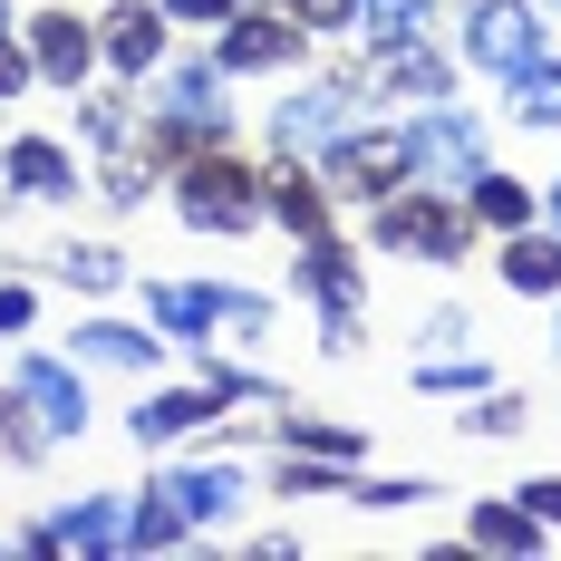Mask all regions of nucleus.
Listing matches in <instances>:
<instances>
[{"label": "nucleus", "mask_w": 561, "mask_h": 561, "mask_svg": "<svg viewBox=\"0 0 561 561\" xmlns=\"http://www.w3.org/2000/svg\"><path fill=\"white\" fill-rule=\"evenodd\" d=\"M504 280L513 290H561V232H513V252H504Z\"/></svg>", "instance_id": "21"}, {"label": "nucleus", "mask_w": 561, "mask_h": 561, "mask_svg": "<svg viewBox=\"0 0 561 561\" xmlns=\"http://www.w3.org/2000/svg\"><path fill=\"white\" fill-rule=\"evenodd\" d=\"M98 194H107V204H146V165H136V156L116 146V156H107V174H98Z\"/></svg>", "instance_id": "32"}, {"label": "nucleus", "mask_w": 561, "mask_h": 561, "mask_svg": "<svg viewBox=\"0 0 561 561\" xmlns=\"http://www.w3.org/2000/svg\"><path fill=\"white\" fill-rule=\"evenodd\" d=\"M523 504L542 513V523H561V474H542V484H523Z\"/></svg>", "instance_id": "39"}, {"label": "nucleus", "mask_w": 561, "mask_h": 561, "mask_svg": "<svg viewBox=\"0 0 561 561\" xmlns=\"http://www.w3.org/2000/svg\"><path fill=\"white\" fill-rule=\"evenodd\" d=\"M552 10H561V0H552Z\"/></svg>", "instance_id": "43"}, {"label": "nucleus", "mask_w": 561, "mask_h": 561, "mask_svg": "<svg viewBox=\"0 0 561 561\" xmlns=\"http://www.w3.org/2000/svg\"><path fill=\"white\" fill-rule=\"evenodd\" d=\"M484 552H542V513L533 504H474V523H465Z\"/></svg>", "instance_id": "20"}, {"label": "nucleus", "mask_w": 561, "mask_h": 561, "mask_svg": "<svg viewBox=\"0 0 561 561\" xmlns=\"http://www.w3.org/2000/svg\"><path fill=\"white\" fill-rule=\"evenodd\" d=\"M407 165L416 174H436V184H465V174L484 165V136H474V116H416L407 126Z\"/></svg>", "instance_id": "5"}, {"label": "nucleus", "mask_w": 561, "mask_h": 561, "mask_svg": "<svg viewBox=\"0 0 561 561\" xmlns=\"http://www.w3.org/2000/svg\"><path fill=\"white\" fill-rule=\"evenodd\" d=\"M0 30H10V0H0Z\"/></svg>", "instance_id": "42"}, {"label": "nucleus", "mask_w": 561, "mask_h": 561, "mask_svg": "<svg viewBox=\"0 0 561 561\" xmlns=\"http://www.w3.org/2000/svg\"><path fill=\"white\" fill-rule=\"evenodd\" d=\"M10 388L30 397V416H39L49 436H78V426H88V388H78V368H68V358H20V378H10Z\"/></svg>", "instance_id": "7"}, {"label": "nucleus", "mask_w": 561, "mask_h": 561, "mask_svg": "<svg viewBox=\"0 0 561 561\" xmlns=\"http://www.w3.org/2000/svg\"><path fill=\"white\" fill-rule=\"evenodd\" d=\"M262 214H280L290 232H320V224H330V184H310V174H300V156H290V165L262 184Z\"/></svg>", "instance_id": "17"}, {"label": "nucleus", "mask_w": 561, "mask_h": 561, "mask_svg": "<svg viewBox=\"0 0 561 561\" xmlns=\"http://www.w3.org/2000/svg\"><path fill=\"white\" fill-rule=\"evenodd\" d=\"M242 0H165V20H232Z\"/></svg>", "instance_id": "38"}, {"label": "nucleus", "mask_w": 561, "mask_h": 561, "mask_svg": "<svg viewBox=\"0 0 561 561\" xmlns=\"http://www.w3.org/2000/svg\"><path fill=\"white\" fill-rule=\"evenodd\" d=\"M0 330H30V290L20 280H0Z\"/></svg>", "instance_id": "40"}, {"label": "nucleus", "mask_w": 561, "mask_h": 561, "mask_svg": "<svg viewBox=\"0 0 561 561\" xmlns=\"http://www.w3.org/2000/svg\"><path fill=\"white\" fill-rule=\"evenodd\" d=\"M378 242L388 252H426V262H465L474 214L465 204H436V194H378Z\"/></svg>", "instance_id": "1"}, {"label": "nucleus", "mask_w": 561, "mask_h": 561, "mask_svg": "<svg viewBox=\"0 0 561 561\" xmlns=\"http://www.w3.org/2000/svg\"><path fill=\"white\" fill-rule=\"evenodd\" d=\"M348 98H358V88H300V98H280L272 107L280 156H320V146H339V136H348Z\"/></svg>", "instance_id": "6"}, {"label": "nucleus", "mask_w": 561, "mask_h": 561, "mask_svg": "<svg viewBox=\"0 0 561 561\" xmlns=\"http://www.w3.org/2000/svg\"><path fill=\"white\" fill-rule=\"evenodd\" d=\"M98 49L116 68H156L165 58V10H146V0H116L107 20H98Z\"/></svg>", "instance_id": "12"}, {"label": "nucleus", "mask_w": 561, "mask_h": 561, "mask_svg": "<svg viewBox=\"0 0 561 561\" xmlns=\"http://www.w3.org/2000/svg\"><path fill=\"white\" fill-rule=\"evenodd\" d=\"M290 455H330V465H358V436H348V426H310V416H290Z\"/></svg>", "instance_id": "29"}, {"label": "nucleus", "mask_w": 561, "mask_h": 561, "mask_svg": "<svg viewBox=\"0 0 561 561\" xmlns=\"http://www.w3.org/2000/svg\"><path fill=\"white\" fill-rule=\"evenodd\" d=\"M465 184H474V194H465V214H474V224H494V232H523L533 224V184H513V174H465Z\"/></svg>", "instance_id": "18"}, {"label": "nucleus", "mask_w": 561, "mask_h": 561, "mask_svg": "<svg viewBox=\"0 0 561 561\" xmlns=\"http://www.w3.org/2000/svg\"><path fill=\"white\" fill-rule=\"evenodd\" d=\"M224 416V397L214 388H165L136 407V446H174V436H194V426H214Z\"/></svg>", "instance_id": "13"}, {"label": "nucleus", "mask_w": 561, "mask_h": 561, "mask_svg": "<svg viewBox=\"0 0 561 561\" xmlns=\"http://www.w3.org/2000/svg\"><path fill=\"white\" fill-rule=\"evenodd\" d=\"M88 58H98V30H88V20H68V10L30 20V68H39V78L78 88V78H88Z\"/></svg>", "instance_id": "10"}, {"label": "nucleus", "mask_w": 561, "mask_h": 561, "mask_svg": "<svg viewBox=\"0 0 561 561\" xmlns=\"http://www.w3.org/2000/svg\"><path fill=\"white\" fill-rule=\"evenodd\" d=\"M39 68H30V49H10V30H0V98H20Z\"/></svg>", "instance_id": "37"}, {"label": "nucleus", "mask_w": 561, "mask_h": 561, "mask_svg": "<svg viewBox=\"0 0 561 561\" xmlns=\"http://www.w3.org/2000/svg\"><path fill=\"white\" fill-rule=\"evenodd\" d=\"M78 358H88V368H146L156 339L126 330V320H88V330H78Z\"/></svg>", "instance_id": "22"}, {"label": "nucleus", "mask_w": 561, "mask_h": 561, "mask_svg": "<svg viewBox=\"0 0 561 561\" xmlns=\"http://www.w3.org/2000/svg\"><path fill=\"white\" fill-rule=\"evenodd\" d=\"M156 494H165L184 523H224V513L242 504V465H184V474H165Z\"/></svg>", "instance_id": "11"}, {"label": "nucleus", "mask_w": 561, "mask_h": 561, "mask_svg": "<svg viewBox=\"0 0 561 561\" xmlns=\"http://www.w3.org/2000/svg\"><path fill=\"white\" fill-rule=\"evenodd\" d=\"M126 542H136V552H165V542H184V513L174 504H136L126 513Z\"/></svg>", "instance_id": "28"}, {"label": "nucleus", "mask_w": 561, "mask_h": 561, "mask_svg": "<svg viewBox=\"0 0 561 561\" xmlns=\"http://www.w3.org/2000/svg\"><path fill=\"white\" fill-rule=\"evenodd\" d=\"M300 290H320L330 310H358V272H348V252H339L330 232H300V262H290Z\"/></svg>", "instance_id": "16"}, {"label": "nucleus", "mask_w": 561, "mask_h": 561, "mask_svg": "<svg viewBox=\"0 0 561 561\" xmlns=\"http://www.w3.org/2000/svg\"><path fill=\"white\" fill-rule=\"evenodd\" d=\"M116 542H126V513H116L107 494L49 513V523H30V552H116Z\"/></svg>", "instance_id": "8"}, {"label": "nucleus", "mask_w": 561, "mask_h": 561, "mask_svg": "<svg viewBox=\"0 0 561 561\" xmlns=\"http://www.w3.org/2000/svg\"><path fill=\"white\" fill-rule=\"evenodd\" d=\"M88 136H107V146H126V98H88Z\"/></svg>", "instance_id": "36"}, {"label": "nucleus", "mask_w": 561, "mask_h": 561, "mask_svg": "<svg viewBox=\"0 0 561 561\" xmlns=\"http://www.w3.org/2000/svg\"><path fill=\"white\" fill-rule=\"evenodd\" d=\"M58 280H68V290H116V280H126V252H107V242H68V252H58Z\"/></svg>", "instance_id": "24"}, {"label": "nucleus", "mask_w": 561, "mask_h": 561, "mask_svg": "<svg viewBox=\"0 0 561 561\" xmlns=\"http://www.w3.org/2000/svg\"><path fill=\"white\" fill-rule=\"evenodd\" d=\"M165 126H194L204 146H224V78L214 68H174L165 78Z\"/></svg>", "instance_id": "15"}, {"label": "nucleus", "mask_w": 561, "mask_h": 561, "mask_svg": "<svg viewBox=\"0 0 561 561\" xmlns=\"http://www.w3.org/2000/svg\"><path fill=\"white\" fill-rule=\"evenodd\" d=\"M214 320H224L232 339H262V330H272V300H252V290H224V300H214Z\"/></svg>", "instance_id": "31"}, {"label": "nucleus", "mask_w": 561, "mask_h": 561, "mask_svg": "<svg viewBox=\"0 0 561 561\" xmlns=\"http://www.w3.org/2000/svg\"><path fill=\"white\" fill-rule=\"evenodd\" d=\"M552 232H561V174H552Z\"/></svg>", "instance_id": "41"}, {"label": "nucleus", "mask_w": 561, "mask_h": 561, "mask_svg": "<svg viewBox=\"0 0 561 561\" xmlns=\"http://www.w3.org/2000/svg\"><path fill=\"white\" fill-rule=\"evenodd\" d=\"M358 30H368L378 49H397V39L426 30V0H358Z\"/></svg>", "instance_id": "26"}, {"label": "nucleus", "mask_w": 561, "mask_h": 561, "mask_svg": "<svg viewBox=\"0 0 561 561\" xmlns=\"http://www.w3.org/2000/svg\"><path fill=\"white\" fill-rule=\"evenodd\" d=\"M262 214V174H242L232 156H194L184 165V224L194 232H242Z\"/></svg>", "instance_id": "2"}, {"label": "nucleus", "mask_w": 561, "mask_h": 561, "mask_svg": "<svg viewBox=\"0 0 561 561\" xmlns=\"http://www.w3.org/2000/svg\"><path fill=\"white\" fill-rule=\"evenodd\" d=\"M465 58L474 68H523V58H542V20H533V0H474V20H465Z\"/></svg>", "instance_id": "4"}, {"label": "nucleus", "mask_w": 561, "mask_h": 561, "mask_svg": "<svg viewBox=\"0 0 561 561\" xmlns=\"http://www.w3.org/2000/svg\"><path fill=\"white\" fill-rule=\"evenodd\" d=\"M280 58H300L290 10H232L224 20V68H280Z\"/></svg>", "instance_id": "9"}, {"label": "nucleus", "mask_w": 561, "mask_h": 561, "mask_svg": "<svg viewBox=\"0 0 561 561\" xmlns=\"http://www.w3.org/2000/svg\"><path fill=\"white\" fill-rule=\"evenodd\" d=\"M0 174H10L30 204H58V194H78V165H68V146H49V136H20V146L0 156Z\"/></svg>", "instance_id": "14"}, {"label": "nucleus", "mask_w": 561, "mask_h": 561, "mask_svg": "<svg viewBox=\"0 0 561 561\" xmlns=\"http://www.w3.org/2000/svg\"><path fill=\"white\" fill-rule=\"evenodd\" d=\"M280 10H290L300 30H348V20H358V0H280Z\"/></svg>", "instance_id": "33"}, {"label": "nucleus", "mask_w": 561, "mask_h": 561, "mask_svg": "<svg viewBox=\"0 0 561 561\" xmlns=\"http://www.w3.org/2000/svg\"><path fill=\"white\" fill-rule=\"evenodd\" d=\"M465 426H474V436H513V426H523V397H484Z\"/></svg>", "instance_id": "34"}, {"label": "nucleus", "mask_w": 561, "mask_h": 561, "mask_svg": "<svg viewBox=\"0 0 561 561\" xmlns=\"http://www.w3.org/2000/svg\"><path fill=\"white\" fill-rule=\"evenodd\" d=\"M407 174H416L407 165V136H339V146H320V184H330V194H368V204H378Z\"/></svg>", "instance_id": "3"}, {"label": "nucleus", "mask_w": 561, "mask_h": 561, "mask_svg": "<svg viewBox=\"0 0 561 561\" xmlns=\"http://www.w3.org/2000/svg\"><path fill=\"white\" fill-rule=\"evenodd\" d=\"M416 388H436V397L484 388V358H474V348H465V358H426V368H416Z\"/></svg>", "instance_id": "30"}, {"label": "nucleus", "mask_w": 561, "mask_h": 561, "mask_svg": "<svg viewBox=\"0 0 561 561\" xmlns=\"http://www.w3.org/2000/svg\"><path fill=\"white\" fill-rule=\"evenodd\" d=\"M49 446V426H39V416H30V397L10 388L0 397V455H10V465H30V455Z\"/></svg>", "instance_id": "27"}, {"label": "nucleus", "mask_w": 561, "mask_h": 561, "mask_svg": "<svg viewBox=\"0 0 561 561\" xmlns=\"http://www.w3.org/2000/svg\"><path fill=\"white\" fill-rule=\"evenodd\" d=\"M378 88H397V98H446V58L397 39V49H378Z\"/></svg>", "instance_id": "19"}, {"label": "nucleus", "mask_w": 561, "mask_h": 561, "mask_svg": "<svg viewBox=\"0 0 561 561\" xmlns=\"http://www.w3.org/2000/svg\"><path fill=\"white\" fill-rule=\"evenodd\" d=\"M214 300H224V290H194V280H165V290H156V330L194 339L204 320H214Z\"/></svg>", "instance_id": "25"}, {"label": "nucleus", "mask_w": 561, "mask_h": 561, "mask_svg": "<svg viewBox=\"0 0 561 561\" xmlns=\"http://www.w3.org/2000/svg\"><path fill=\"white\" fill-rule=\"evenodd\" d=\"M426 494H436V484H416V474H388V484H358V504H426Z\"/></svg>", "instance_id": "35"}, {"label": "nucleus", "mask_w": 561, "mask_h": 561, "mask_svg": "<svg viewBox=\"0 0 561 561\" xmlns=\"http://www.w3.org/2000/svg\"><path fill=\"white\" fill-rule=\"evenodd\" d=\"M513 116L523 126H561V68L552 58H523L513 68Z\"/></svg>", "instance_id": "23"}]
</instances>
